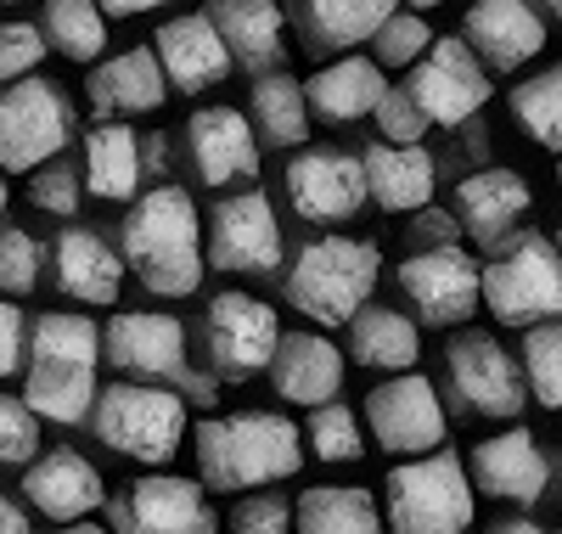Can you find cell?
<instances>
[{
  "instance_id": "obj_28",
  "label": "cell",
  "mask_w": 562,
  "mask_h": 534,
  "mask_svg": "<svg viewBox=\"0 0 562 534\" xmlns=\"http://www.w3.org/2000/svg\"><path fill=\"white\" fill-rule=\"evenodd\" d=\"M140 180H147V147L140 135L119 119H102L85 135V186L102 203H135Z\"/></svg>"
},
{
  "instance_id": "obj_34",
  "label": "cell",
  "mask_w": 562,
  "mask_h": 534,
  "mask_svg": "<svg viewBox=\"0 0 562 534\" xmlns=\"http://www.w3.org/2000/svg\"><path fill=\"white\" fill-rule=\"evenodd\" d=\"M293 523L299 534H383V512L366 490H349V483H315L293 501Z\"/></svg>"
},
{
  "instance_id": "obj_1",
  "label": "cell",
  "mask_w": 562,
  "mask_h": 534,
  "mask_svg": "<svg viewBox=\"0 0 562 534\" xmlns=\"http://www.w3.org/2000/svg\"><path fill=\"white\" fill-rule=\"evenodd\" d=\"M119 254L135 270V281L158 299H186L203 287L209 270V231L198 220L192 191L153 186L130 203L119 220Z\"/></svg>"
},
{
  "instance_id": "obj_52",
  "label": "cell",
  "mask_w": 562,
  "mask_h": 534,
  "mask_svg": "<svg viewBox=\"0 0 562 534\" xmlns=\"http://www.w3.org/2000/svg\"><path fill=\"white\" fill-rule=\"evenodd\" d=\"M405 7H416V12H434V7H450V0H405Z\"/></svg>"
},
{
  "instance_id": "obj_57",
  "label": "cell",
  "mask_w": 562,
  "mask_h": 534,
  "mask_svg": "<svg viewBox=\"0 0 562 534\" xmlns=\"http://www.w3.org/2000/svg\"><path fill=\"white\" fill-rule=\"evenodd\" d=\"M557 248H562V231H557Z\"/></svg>"
},
{
  "instance_id": "obj_14",
  "label": "cell",
  "mask_w": 562,
  "mask_h": 534,
  "mask_svg": "<svg viewBox=\"0 0 562 534\" xmlns=\"http://www.w3.org/2000/svg\"><path fill=\"white\" fill-rule=\"evenodd\" d=\"M366 422H371V440L394 456H428L445 445V405H439V388L422 377V371H400L389 382H378L366 394Z\"/></svg>"
},
{
  "instance_id": "obj_42",
  "label": "cell",
  "mask_w": 562,
  "mask_h": 534,
  "mask_svg": "<svg viewBox=\"0 0 562 534\" xmlns=\"http://www.w3.org/2000/svg\"><path fill=\"white\" fill-rule=\"evenodd\" d=\"M45 29L40 23H0V85H18L40 68L45 57Z\"/></svg>"
},
{
  "instance_id": "obj_27",
  "label": "cell",
  "mask_w": 562,
  "mask_h": 534,
  "mask_svg": "<svg viewBox=\"0 0 562 534\" xmlns=\"http://www.w3.org/2000/svg\"><path fill=\"white\" fill-rule=\"evenodd\" d=\"M270 382L288 405H326L344 388V355H338V344H326L315 332H281Z\"/></svg>"
},
{
  "instance_id": "obj_54",
  "label": "cell",
  "mask_w": 562,
  "mask_h": 534,
  "mask_svg": "<svg viewBox=\"0 0 562 534\" xmlns=\"http://www.w3.org/2000/svg\"><path fill=\"white\" fill-rule=\"evenodd\" d=\"M0 175H7V169H0ZM0 214H7V180H0Z\"/></svg>"
},
{
  "instance_id": "obj_32",
  "label": "cell",
  "mask_w": 562,
  "mask_h": 534,
  "mask_svg": "<svg viewBox=\"0 0 562 534\" xmlns=\"http://www.w3.org/2000/svg\"><path fill=\"white\" fill-rule=\"evenodd\" d=\"M349 355L360 366H378V371H416L422 332H416L411 315H400L389 304H366L349 321Z\"/></svg>"
},
{
  "instance_id": "obj_2",
  "label": "cell",
  "mask_w": 562,
  "mask_h": 534,
  "mask_svg": "<svg viewBox=\"0 0 562 534\" xmlns=\"http://www.w3.org/2000/svg\"><path fill=\"white\" fill-rule=\"evenodd\" d=\"M203 483L220 496L259 490V483L293 478L304 467V427L281 411H237V416H203L192 427Z\"/></svg>"
},
{
  "instance_id": "obj_15",
  "label": "cell",
  "mask_w": 562,
  "mask_h": 534,
  "mask_svg": "<svg viewBox=\"0 0 562 534\" xmlns=\"http://www.w3.org/2000/svg\"><path fill=\"white\" fill-rule=\"evenodd\" d=\"M209 265L231 276H270L281 270V225L265 191H237L220 198L209 214Z\"/></svg>"
},
{
  "instance_id": "obj_47",
  "label": "cell",
  "mask_w": 562,
  "mask_h": 534,
  "mask_svg": "<svg viewBox=\"0 0 562 534\" xmlns=\"http://www.w3.org/2000/svg\"><path fill=\"white\" fill-rule=\"evenodd\" d=\"M0 534H29V512L7 496H0Z\"/></svg>"
},
{
  "instance_id": "obj_17",
  "label": "cell",
  "mask_w": 562,
  "mask_h": 534,
  "mask_svg": "<svg viewBox=\"0 0 562 534\" xmlns=\"http://www.w3.org/2000/svg\"><path fill=\"white\" fill-rule=\"evenodd\" d=\"M288 198L304 220H355L360 203L371 198V180H366V158H349L338 147H310L288 164Z\"/></svg>"
},
{
  "instance_id": "obj_36",
  "label": "cell",
  "mask_w": 562,
  "mask_h": 534,
  "mask_svg": "<svg viewBox=\"0 0 562 534\" xmlns=\"http://www.w3.org/2000/svg\"><path fill=\"white\" fill-rule=\"evenodd\" d=\"M512 119L524 124V135L535 147L562 153V63H551L546 74H535L512 90Z\"/></svg>"
},
{
  "instance_id": "obj_49",
  "label": "cell",
  "mask_w": 562,
  "mask_h": 534,
  "mask_svg": "<svg viewBox=\"0 0 562 534\" xmlns=\"http://www.w3.org/2000/svg\"><path fill=\"white\" fill-rule=\"evenodd\" d=\"M490 534H551V529L535 518H501V523H490Z\"/></svg>"
},
{
  "instance_id": "obj_9",
  "label": "cell",
  "mask_w": 562,
  "mask_h": 534,
  "mask_svg": "<svg viewBox=\"0 0 562 534\" xmlns=\"http://www.w3.org/2000/svg\"><path fill=\"white\" fill-rule=\"evenodd\" d=\"M74 108L57 79H18L0 90V169L7 175H34L68 147Z\"/></svg>"
},
{
  "instance_id": "obj_10",
  "label": "cell",
  "mask_w": 562,
  "mask_h": 534,
  "mask_svg": "<svg viewBox=\"0 0 562 534\" xmlns=\"http://www.w3.org/2000/svg\"><path fill=\"white\" fill-rule=\"evenodd\" d=\"M108 529L113 534H220V518L209 507L203 478L147 472V478H130L119 496H108Z\"/></svg>"
},
{
  "instance_id": "obj_46",
  "label": "cell",
  "mask_w": 562,
  "mask_h": 534,
  "mask_svg": "<svg viewBox=\"0 0 562 534\" xmlns=\"http://www.w3.org/2000/svg\"><path fill=\"white\" fill-rule=\"evenodd\" d=\"M29 366V326H23V310L12 299H0V377H12Z\"/></svg>"
},
{
  "instance_id": "obj_50",
  "label": "cell",
  "mask_w": 562,
  "mask_h": 534,
  "mask_svg": "<svg viewBox=\"0 0 562 534\" xmlns=\"http://www.w3.org/2000/svg\"><path fill=\"white\" fill-rule=\"evenodd\" d=\"M422 236H434V242H450L456 236V225H450V214H422V225H416Z\"/></svg>"
},
{
  "instance_id": "obj_55",
  "label": "cell",
  "mask_w": 562,
  "mask_h": 534,
  "mask_svg": "<svg viewBox=\"0 0 562 534\" xmlns=\"http://www.w3.org/2000/svg\"><path fill=\"white\" fill-rule=\"evenodd\" d=\"M557 186H562V164H557Z\"/></svg>"
},
{
  "instance_id": "obj_22",
  "label": "cell",
  "mask_w": 562,
  "mask_h": 534,
  "mask_svg": "<svg viewBox=\"0 0 562 534\" xmlns=\"http://www.w3.org/2000/svg\"><path fill=\"white\" fill-rule=\"evenodd\" d=\"M529 203H535L529 180L518 169H506V164L479 169V175H467L456 186V214H461V225L473 231L490 254H501L506 242L518 236V220L529 214Z\"/></svg>"
},
{
  "instance_id": "obj_6",
  "label": "cell",
  "mask_w": 562,
  "mask_h": 534,
  "mask_svg": "<svg viewBox=\"0 0 562 534\" xmlns=\"http://www.w3.org/2000/svg\"><path fill=\"white\" fill-rule=\"evenodd\" d=\"M484 304L501 326H540L562 315V248L540 231H518L484 265Z\"/></svg>"
},
{
  "instance_id": "obj_7",
  "label": "cell",
  "mask_w": 562,
  "mask_h": 534,
  "mask_svg": "<svg viewBox=\"0 0 562 534\" xmlns=\"http://www.w3.org/2000/svg\"><path fill=\"white\" fill-rule=\"evenodd\" d=\"M90 433L119 456L164 467L180 450L186 405H180V394H169L158 382H108L97 394V411H90Z\"/></svg>"
},
{
  "instance_id": "obj_39",
  "label": "cell",
  "mask_w": 562,
  "mask_h": 534,
  "mask_svg": "<svg viewBox=\"0 0 562 534\" xmlns=\"http://www.w3.org/2000/svg\"><path fill=\"white\" fill-rule=\"evenodd\" d=\"M434 45V29L422 23V12H394L378 34H371V52H378L383 68H416Z\"/></svg>"
},
{
  "instance_id": "obj_19",
  "label": "cell",
  "mask_w": 562,
  "mask_h": 534,
  "mask_svg": "<svg viewBox=\"0 0 562 534\" xmlns=\"http://www.w3.org/2000/svg\"><path fill=\"white\" fill-rule=\"evenodd\" d=\"M461 40L479 52L484 68L495 74H518L546 52V23L529 0H473L461 23Z\"/></svg>"
},
{
  "instance_id": "obj_16",
  "label": "cell",
  "mask_w": 562,
  "mask_h": 534,
  "mask_svg": "<svg viewBox=\"0 0 562 534\" xmlns=\"http://www.w3.org/2000/svg\"><path fill=\"white\" fill-rule=\"evenodd\" d=\"M405 90L422 102L434 124H467L484 102H490V68L479 63V52L467 40H434L428 57L405 74Z\"/></svg>"
},
{
  "instance_id": "obj_26",
  "label": "cell",
  "mask_w": 562,
  "mask_h": 534,
  "mask_svg": "<svg viewBox=\"0 0 562 534\" xmlns=\"http://www.w3.org/2000/svg\"><path fill=\"white\" fill-rule=\"evenodd\" d=\"M394 12V0H293V29L310 57H338L349 45H366Z\"/></svg>"
},
{
  "instance_id": "obj_13",
  "label": "cell",
  "mask_w": 562,
  "mask_h": 534,
  "mask_svg": "<svg viewBox=\"0 0 562 534\" xmlns=\"http://www.w3.org/2000/svg\"><path fill=\"white\" fill-rule=\"evenodd\" d=\"M203 344H209V366L225 382H248L259 371H270L276 349H281V326L276 310L254 293H220L203 315Z\"/></svg>"
},
{
  "instance_id": "obj_30",
  "label": "cell",
  "mask_w": 562,
  "mask_h": 534,
  "mask_svg": "<svg viewBox=\"0 0 562 534\" xmlns=\"http://www.w3.org/2000/svg\"><path fill=\"white\" fill-rule=\"evenodd\" d=\"M304 90H310V113L321 124H355V119L378 113V102L389 96V79H383L378 57H338V63H326Z\"/></svg>"
},
{
  "instance_id": "obj_51",
  "label": "cell",
  "mask_w": 562,
  "mask_h": 534,
  "mask_svg": "<svg viewBox=\"0 0 562 534\" xmlns=\"http://www.w3.org/2000/svg\"><path fill=\"white\" fill-rule=\"evenodd\" d=\"M52 534H113V529H97L90 518H79V523H63V529H52Z\"/></svg>"
},
{
  "instance_id": "obj_18",
  "label": "cell",
  "mask_w": 562,
  "mask_h": 534,
  "mask_svg": "<svg viewBox=\"0 0 562 534\" xmlns=\"http://www.w3.org/2000/svg\"><path fill=\"white\" fill-rule=\"evenodd\" d=\"M186 147L203 186H243L259 175V130L237 108H198L186 119Z\"/></svg>"
},
{
  "instance_id": "obj_4",
  "label": "cell",
  "mask_w": 562,
  "mask_h": 534,
  "mask_svg": "<svg viewBox=\"0 0 562 534\" xmlns=\"http://www.w3.org/2000/svg\"><path fill=\"white\" fill-rule=\"evenodd\" d=\"M383 254L360 236H315L288 270V304L315 326H349L378 287Z\"/></svg>"
},
{
  "instance_id": "obj_56",
  "label": "cell",
  "mask_w": 562,
  "mask_h": 534,
  "mask_svg": "<svg viewBox=\"0 0 562 534\" xmlns=\"http://www.w3.org/2000/svg\"><path fill=\"white\" fill-rule=\"evenodd\" d=\"M0 7H18V0H0Z\"/></svg>"
},
{
  "instance_id": "obj_40",
  "label": "cell",
  "mask_w": 562,
  "mask_h": 534,
  "mask_svg": "<svg viewBox=\"0 0 562 534\" xmlns=\"http://www.w3.org/2000/svg\"><path fill=\"white\" fill-rule=\"evenodd\" d=\"M40 450V416L29 400L0 394V467H29Z\"/></svg>"
},
{
  "instance_id": "obj_24",
  "label": "cell",
  "mask_w": 562,
  "mask_h": 534,
  "mask_svg": "<svg viewBox=\"0 0 562 534\" xmlns=\"http://www.w3.org/2000/svg\"><path fill=\"white\" fill-rule=\"evenodd\" d=\"M23 496H29V507L40 518L79 523V518H90L108 501V483H102V472L90 467L79 450H45L40 461L23 467Z\"/></svg>"
},
{
  "instance_id": "obj_58",
  "label": "cell",
  "mask_w": 562,
  "mask_h": 534,
  "mask_svg": "<svg viewBox=\"0 0 562 534\" xmlns=\"http://www.w3.org/2000/svg\"><path fill=\"white\" fill-rule=\"evenodd\" d=\"M557 483H562V467H557Z\"/></svg>"
},
{
  "instance_id": "obj_35",
  "label": "cell",
  "mask_w": 562,
  "mask_h": 534,
  "mask_svg": "<svg viewBox=\"0 0 562 534\" xmlns=\"http://www.w3.org/2000/svg\"><path fill=\"white\" fill-rule=\"evenodd\" d=\"M40 29L52 40V52L74 57V63H97L108 52V12L102 0H45L40 7Z\"/></svg>"
},
{
  "instance_id": "obj_11",
  "label": "cell",
  "mask_w": 562,
  "mask_h": 534,
  "mask_svg": "<svg viewBox=\"0 0 562 534\" xmlns=\"http://www.w3.org/2000/svg\"><path fill=\"white\" fill-rule=\"evenodd\" d=\"M102 355L135 382H180L186 394H198V405L209 400V382L192 377V366H186V332L175 315H158V310L113 315L102 332Z\"/></svg>"
},
{
  "instance_id": "obj_33",
  "label": "cell",
  "mask_w": 562,
  "mask_h": 534,
  "mask_svg": "<svg viewBox=\"0 0 562 534\" xmlns=\"http://www.w3.org/2000/svg\"><path fill=\"white\" fill-rule=\"evenodd\" d=\"M248 119L259 130L265 147H299L310 135V90L293 79V74H259L254 79V96H248Z\"/></svg>"
},
{
  "instance_id": "obj_3",
  "label": "cell",
  "mask_w": 562,
  "mask_h": 534,
  "mask_svg": "<svg viewBox=\"0 0 562 534\" xmlns=\"http://www.w3.org/2000/svg\"><path fill=\"white\" fill-rule=\"evenodd\" d=\"M102 332L90 315H40L29 326V366H23V400L34 416L74 427L97 411V366H102Z\"/></svg>"
},
{
  "instance_id": "obj_45",
  "label": "cell",
  "mask_w": 562,
  "mask_h": 534,
  "mask_svg": "<svg viewBox=\"0 0 562 534\" xmlns=\"http://www.w3.org/2000/svg\"><path fill=\"white\" fill-rule=\"evenodd\" d=\"M293 507L281 496H248L237 512H231V534H293Z\"/></svg>"
},
{
  "instance_id": "obj_41",
  "label": "cell",
  "mask_w": 562,
  "mask_h": 534,
  "mask_svg": "<svg viewBox=\"0 0 562 534\" xmlns=\"http://www.w3.org/2000/svg\"><path fill=\"white\" fill-rule=\"evenodd\" d=\"M40 281V242L18 225H0V293H34Z\"/></svg>"
},
{
  "instance_id": "obj_20",
  "label": "cell",
  "mask_w": 562,
  "mask_h": 534,
  "mask_svg": "<svg viewBox=\"0 0 562 534\" xmlns=\"http://www.w3.org/2000/svg\"><path fill=\"white\" fill-rule=\"evenodd\" d=\"M473 490L479 496H495V501H518V507H535L551 483V461L546 450L535 445L529 427H506V433H490L484 445H473Z\"/></svg>"
},
{
  "instance_id": "obj_8",
  "label": "cell",
  "mask_w": 562,
  "mask_h": 534,
  "mask_svg": "<svg viewBox=\"0 0 562 534\" xmlns=\"http://www.w3.org/2000/svg\"><path fill=\"white\" fill-rule=\"evenodd\" d=\"M445 394L461 416L518 422L529 405V377L490 332H461L445 344Z\"/></svg>"
},
{
  "instance_id": "obj_38",
  "label": "cell",
  "mask_w": 562,
  "mask_h": 534,
  "mask_svg": "<svg viewBox=\"0 0 562 534\" xmlns=\"http://www.w3.org/2000/svg\"><path fill=\"white\" fill-rule=\"evenodd\" d=\"M524 377L546 411H562V321H540L524 337Z\"/></svg>"
},
{
  "instance_id": "obj_21",
  "label": "cell",
  "mask_w": 562,
  "mask_h": 534,
  "mask_svg": "<svg viewBox=\"0 0 562 534\" xmlns=\"http://www.w3.org/2000/svg\"><path fill=\"white\" fill-rule=\"evenodd\" d=\"M153 45H158V63H164V74H169V85H175L180 96L214 90L231 68H237V57H231V45H225V34L214 29L209 12L169 18V23L153 34Z\"/></svg>"
},
{
  "instance_id": "obj_5",
  "label": "cell",
  "mask_w": 562,
  "mask_h": 534,
  "mask_svg": "<svg viewBox=\"0 0 562 534\" xmlns=\"http://www.w3.org/2000/svg\"><path fill=\"white\" fill-rule=\"evenodd\" d=\"M389 534H467L473 529V472L456 450L405 456L389 483Z\"/></svg>"
},
{
  "instance_id": "obj_29",
  "label": "cell",
  "mask_w": 562,
  "mask_h": 534,
  "mask_svg": "<svg viewBox=\"0 0 562 534\" xmlns=\"http://www.w3.org/2000/svg\"><path fill=\"white\" fill-rule=\"evenodd\" d=\"M366 180H371V203L389 214H416L434 203V153L411 141H371L366 147Z\"/></svg>"
},
{
  "instance_id": "obj_48",
  "label": "cell",
  "mask_w": 562,
  "mask_h": 534,
  "mask_svg": "<svg viewBox=\"0 0 562 534\" xmlns=\"http://www.w3.org/2000/svg\"><path fill=\"white\" fill-rule=\"evenodd\" d=\"M153 7H164V0H102L108 18H140V12H153Z\"/></svg>"
},
{
  "instance_id": "obj_23",
  "label": "cell",
  "mask_w": 562,
  "mask_h": 534,
  "mask_svg": "<svg viewBox=\"0 0 562 534\" xmlns=\"http://www.w3.org/2000/svg\"><path fill=\"white\" fill-rule=\"evenodd\" d=\"M85 90H90V113L97 119H135V113H158L175 85L158 63V45H135V52H119L90 68Z\"/></svg>"
},
{
  "instance_id": "obj_12",
  "label": "cell",
  "mask_w": 562,
  "mask_h": 534,
  "mask_svg": "<svg viewBox=\"0 0 562 534\" xmlns=\"http://www.w3.org/2000/svg\"><path fill=\"white\" fill-rule=\"evenodd\" d=\"M400 293L422 326H456L484 304V265L456 242H434L400 265Z\"/></svg>"
},
{
  "instance_id": "obj_25",
  "label": "cell",
  "mask_w": 562,
  "mask_h": 534,
  "mask_svg": "<svg viewBox=\"0 0 562 534\" xmlns=\"http://www.w3.org/2000/svg\"><path fill=\"white\" fill-rule=\"evenodd\" d=\"M52 281H57V293H68L79 304H119L124 254H113L97 231L63 225L52 242Z\"/></svg>"
},
{
  "instance_id": "obj_44",
  "label": "cell",
  "mask_w": 562,
  "mask_h": 534,
  "mask_svg": "<svg viewBox=\"0 0 562 534\" xmlns=\"http://www.w3.org/2000/svg\"><path fill=\"white\" fill-rule=\"evenodd\" d=\"M371 119H378L383 141H400V147L422 141V135H428V124H434L428 113H422V102H416V96H411L405 85H389V96L378 102V113H371Z\"/></svg>"
},
{
  "instance_id": "obj_53",
  "label": "cell",
  "mask_w": 562,
  "mask_h": 534,
  "mask_svg": "<svg viewBox=\"0 0 562 534\" xmlns=\"http://www.w3.org/2000/svg\"><path fill=\"white\" fill-rule=\"evenodd\" d=\"M540 7H546V12H551V18L562 23V0H540Z\"/></svg>"
},
{
  "instance_id": "obj_31",
  "label": "cell",
  "mask_w": 562,
  "mask_h": 534,
  "mask_svg": "<svg viewBox=\"0 0 562 534\" xmlns=\"http://www.w3.org/2000/svg\"><path fill=\"white\" fill-rule=\"evenodd\" d=\"M203 12L214 18V29L225 34L231 57L254 74H270L281 63V7L276 0H203Z\"/></svg>"
},
{
  "instance_id": "obj_43",
  "label": "cell",
  "mask_w": 562,
  "mask_h": 534,
  "mask_svg": "<svg viewBox=\"0 0 562 534\" xmlns=\"http://www.w3.org/2000/svg\"><path fill=\"white\" fill-rule=\"evenodd\" d=\"M79 186H85V180H79L68 164L52 158V164H40V169H34V180H29V203L45 209V214H57V220H74V214H79Z\"/></svg>"
},
{
  "instance_id": "obj_37",
  "label": "cell",
  "mask_w": 562,
  "mask_h": 534,
  "mask_svg": "<svg viewBox=\"0 0 562 534\" xmlns=\"http://www.w3.org/2000/svg\"><path fill=\"white\" fill-rule=\"evenodd\" d=\"M304 445L315 461H360L366 456V440H360V416L338 400L326 405H310V422H304Z\"/></svg>"
}]
</instances>
